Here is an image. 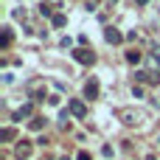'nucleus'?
<instances>
[{"label": "nucleus", "instance_id": "f257e3e1", "mask_svg": "<svg viewBox=\"0 0 160 160\" xmlns=\"http://www.w3.org/2000/svg\"><path fill=\"white\" fill-rule=\"evenodd\" d=\"M73 59H76L79 65H96V53L87 51V48H76V51H73Z\"/></svg>", "mask_w": 160, "mask_h": 160}, {"label": "nucleus", "instance_id": "f03ea898", "mask_svg": "<svg viewBox=\"0 0 160 160\" xmlns=\"http://www.w3.org/2000/svg\"><path fill=\"white\" fill-rule=\"evenodd\" d=\"M104 39H107L110 45H121V42H124L127 37H124V34H121L118 28H112V25H107V28H104Z\"/></svg>", "mask_w": 160, "mask_h": 160}, {"label": "nucleus", "instance_id": "7ed1b4c3", "mask_svg": "<svg viewBox=\"0 0 160 160\" xmlns=\"http://www.w3.org/2000/svg\"><path fill=\"white\" fill-rule=\"evenodd\" d=\"M68 110H70V115H76V118H84V115H87L84 101H76V98H70V101H68Z\"/></svg>", "mask_w": 160, "mask_h": 160}, {"label": "nucleus", "instance_id": "20e7f679", "mask_svg": "<svg viewBox=\"0 0 160 160\" xmlns=\"http://www.w3.org/2000/svg\"><path fill=\"white\" fill-rule=\"evenodd\" d=\"M14 158L17 160H28L31 158V143H28V141H20V146L14 149Z\"/></svg>", "mask_w": 160, "mask_h": 160}, {"label": "nucleus", "instance_id": "39448f33", "mask_svg": "<svg viewBox=\"0 0 160 160\" xmlns=\"http://www.w3.org/2000/svg\"><path fill=\"white\" fill-rule=\"evenodd\" d=\"M84 96H87V98H98V82H96V79H90V82L84 84Z\"/></svg>", "mask_w": 160, "mask_h": 160}, {"label": "nucleus", "instance_id": "423d86ee", "mask_svg": "<svg viewBox=\"0 0 160 160\" xmlns=\"http://www.w3.org/2000/svg\"><path fill=\"white\" fill-rule=\"evenodd\" d=\"M121 118H124V124H138L143 115L141 112H132V110H121Z\"/></svg>", "mask_w": 160, "mask_h": 160}, {"label": "nucleus", "instance_id": "0eeeda50", "mask_svg": "<svg viewBox=\"0 0 160 160\" xmlns=\"http://www.w3.org/2000/svg\"><path fill=\"white\" fill-rule=\"evenodd\" d=\"M31 115V104H25V107H20V110H14V115H11V121H22V118H28Z\"/></svg>", "mask_w": 160, "mask_h": 160}, {"label": "nucleus", "instance_id": "6e6552de", "mask_svg": "<svg viewBox=\"0 0 160 160\" xmlns=\"http://www.w3.org/2000/svg\"><path fill=\"white\" fill-rule=\"evenodd\" d=\"M8 45H11V28H3V37H0V48L6 51Z\"/></svg>", "mask_w": 160, "mask_h": 160}, {"label": "nucleus", "instance_id": "1a4fd4ad", "mask_svg": "<svg viewBox=\"0 0 160 160\" xmlns=\"http://www.w3.org/2000/svg\"><path fill=\"white\" fill-rule=\"evenodd\" d=\"M51 22H53V28H65V25H68V17H65V14H53Z\"/></svg>", "mask_w": 160, "mask_h": 160}, {"label": "nucleus", "instance_id": "9d476101", "mask_svg": "<svg viewBox=\"0 0 160 160\" xmlns=\"http://www.w3.org/2000/svg\"><path fill=\"white\" fill-rule=\"evenodd\" d=\"M127 62H129V65H138V62H141V51H135V48H132V51L127 53Z\"/></svg>", "mask_w": 160, "mask_h": 160}, {"label": "nucleus", "instance_id": "9b49d317", "mask_svg": "<svg viewBox=\"0 0 160 160\" xmlns=\"http://www.w3.org/2000/svg\"><path fill=\"white\" fill-rule=\"evenodd\" d=\"M28 127H31L34 132H39V129L45 127V118H31V124H28Z\"/></svg>", "mask_w": 160, "mask_h": 160}, {"label": "nucleus", "instance_id": "f8f14e48", "mask_svg": "<svg viewBox=\"0 0 160 160\" xmlns=\"http://www.w3.org/2000/svg\"><path fill=\"white\" fill-rule=\"evenodd\" d=\"M135 79H138V82H152V73H146V70H135Z\"/></svg>", "mask_w": 160, "mask_h": 160}, {"label": "nucleus", "instance_id": "ddd939ff", "mask_svg": "<svg viewBox=\"0 0 160 160\" xmlns=\"http://www.w3.org/2000/svg\"><path fill=\"white\" fill-rule=\"evenodd\" d=\"M14 135H17V132L8 127V129H3V132H0V141H14Z\"/></svg>", "mask_w": 160, "mask_h": 160}, {"label": "nucleus", "instance_id": "4468645a", "mask_svg": "<svg viewBox=\"0 0 160 160\" xmlns=\"http://www.w3.org/2000/svg\"><path fill=\"white\" fill-rule=\"evenodd\" d=\"M39 14H42V17H51V20H53V11H51V6H48V3H42V6H39Z\"/></svg>", "mask_w": 160, "mask_h": 160}, {"label": "nucleus", "instance_id": "2eb2a0df", "mask_svg": "<svg viewBox=\"0 0 160 160\" xmlns=\"http://www.w3.org/2000/svg\"><path fill=\"white\" fill-rule=\"evenodd\" d=\"M76 160H93V158H90V152H79V155H76Z\"/></svg>", "mask_w": 160, "mask_h": 160}, {"label": "nucleus", "instance_id": "dca6fc26", "mask_svg": "<svg viewBox=\"0 0 160 160\" xmlns=\"http://www.w3.org/2000/svg\"><path fill=\"white\" fill-rule=\"evenodd\" d=\"M152 84H160V70H158V73H152Z\"/></svg>", "mask_w": 160, "mask_h": 160}, {"label": "nucleus", "instance_id": "f3484780", "mask_svg": "<svg viewBox=\"0 0 160 160\" xmlns=\"http://www.w3.org/2000/svg\"><path fill=\"white\" fill-rule=\"evenodd\" d=\"M152 56H155V62H158V65H160V45H158V48H155V53H152Z\"/></svg>", "mask_w": 160, "mask_h": 160}, {"label": "nucleus", "instance_id": "a211bd4d", "mask_svg": "<svg viewBox=\"0 0 160 160\" xmlns=\"http://www.w3.org/2000/svg\"><path fill=\"white\" fill-rule=\"evenodd\" d=\"M135 3H138V6H146V3H149V0H135Z\"/></svg>", "mask_w": 160, "mask_h": 160}, {"label": "nucleus", "instance_id": "6ab92c4d", "mask_svg": "<svg viewBox=\"0 0 160 160\" xmlns=\"http://www.w3.org/2000/svg\"><path fill=\"white\" fill-rule=\"evenodd\" d=\"M146 160H158V158H155V155H146Z\"/></svg>", "mask_w": 160, "mask_h": 160}, {"label": "nucleus", "instance_id": "aec40b11", "mask_svg": "<svg viewBox=\"0 0 160 160\" xmlns=\"http://www.w3.org/2000/svg\"><path fill=\"white\" fill-rule=\"evenodd\" d=\"M59 160H70V158H68V155H62V158H59Z\"/></svg>", "mask_w": 160, "mask_h": 160}]
</instances>
